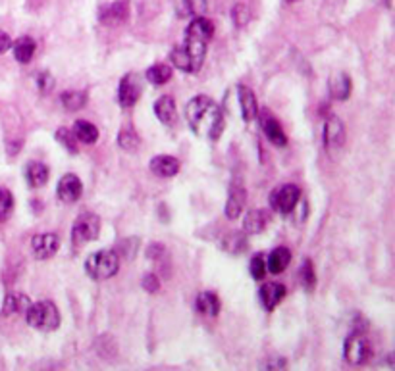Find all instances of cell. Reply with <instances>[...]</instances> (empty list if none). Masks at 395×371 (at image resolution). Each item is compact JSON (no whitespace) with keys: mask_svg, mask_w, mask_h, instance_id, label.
Listing matches in <instances>:
<instances>
[{"mask_svg":"<svg viewBox=\"0 0 395 371\" xmlns=\"http://www.w3.org/2000/svg\"><path fill=\"white\" fill-rule=\"evenodd\" d=\"M31 306V300L21 293H6L4 304H2V316L8 317L14 314H26Z\"/></svg>","mask_w":395,"mask_h":371,"instance_id":"20","label":"cell"},{"mask_svg":"<svg viewBox=\"0 0 395 371\" xmlns=\"http://www.w3.org/2000/svg\"><path fill=\"white\" fill-rule=\"evenodd\" d=\"M261 127H263L264 135H266V139L272 142L274 147H285L287 145V135H285V131L282 129V123L272 118V116H268V114H264L261 116Z\"/></svg>","mask_w":395,"mask_h":371,"instance_id":"13","label":"cell"},{"mask_svg":"<svg viewBox=\"0 0 395 371\" xmlns=\"http://www.w3.org/2000/svg\"><path fill=\"white\" fill-rule=\"evenodd\" d=\"M101 231V218L93 212H83L77 215L76 223L72 227V242L81 246L85 242L94 241Z\"/></svg>","mask_w":395,"mask_h":371,"instance_id":"5","label":"cell"},{"mask_svg":"<svg viewBox=\"0 0 395 371\" xmlns=\"http://www.w3.org/2000/svg\"><path fill=\"white\" fill-rule=\"evenodd\" d=\"M324 147L328 152H338L347 139V133H345V125L343 121L339 120L338 116H330L326 123H324Z\"/></svg>","mask_w":395,"mask_h":371,"instance_id":"8","label":"cell"},{"mask_svg":"<svg viewBox=\"0 0 395 371\" xmlns=\"http://www.w3.org/2000/svg\"><path fill=\"white\" fill-rule=\"evenodd\" d=\"M266 225H268V213L264 210H251L245 215L243 233L245 235H259L266 229Z\"/></svg>","mask_w":395,"mask_h":371,"instance_id":"26","label":"cell"},{"mask_svg":"<svg viewBox=\"0 0 395 371\" xmlns=\"http://www.w3.org/2000/svg\"><path fill=\"white\" fill-rule=\"evenodd\" d=\"M141 287L145 288L147 293H151V295H154V293H159V288H160L159 277H156L154 273H147V275L143 277Z\"/></svg>","mask_w":395,"mask_h":371,"instance_id":"39","label":"cell"},{"mask_svg":"<svg viewBox=\"0 0 395 371\" xmlns=\"http://www.w3.org/2000/svg\"><path fill=\"white\" fill-rule=\"evenodd\" d=\"M166 252V248H164V244H160V242H154V244H151L149 246V251H147V256L151 258V260H159L160 256Z\"/></svg>","mask_w":395,"mask_h":371,"instance_id":"40","label":"cell"},{"mask_svg":"<svg viewBox=\"0 0 395 371\" xmlns=\"http://www.w3.org/2000/svg\"><path fill=\"white\" fill-rule=\"evenodd\" d=\"M370 354H372V348H370V343L365 337V333L361 331H353L345 339V344H343V356H345V362L351 363V365H363L370 360Z\"/></svg>","mask_w":395,"mask_h":371,"instance_id":"7","label":"cell"},{"mask_svg":"<svg viewBox=\"0 0 395 371\" xmlns=\"http://www.w3.org/2000/svg\"><path fill=\"white\" fill-rule=\"evenodd\" d=\"M268 200H270L274 212L287 215L295 210V206L301 202V189L293 183H285V185L274 189L268 196Z\"/></svg>","mask_w":395,"mask_h":371,"instance_id":"6","label":"cell"},{"mask_svg":"<svg viewBox=\"0 0 395 371\" xmlns=\"http://www.w3.org/2000/svg\"><path fill=\"white\" fill-rule=\"evenodd\" d=\"M141 91L143 85L139 77L135 74H128L125 77H122L120 87H118V103L122 108H132L133 104L139 100Z\"/></svg>","mask_w":395,"mask_h":371,"instance_id":"10","label":"cell"},{"mask_svg":"<svg viewBox=\"0 0 395 371\" xmlns=\"http://www.w3.org/2000/svg\"><path fill=\"white\" fill-rule=\"evenodd\" d=\"M60 103L70 112L81 110L87 104V93L85 91H64L60 96Z\"/></svg>","mask_w":395,"mask_h":371,"instance_id":"29","label":"cell"},{"mask_svg":"<svg viewBox=\"0 0 395 371\" xmlns=\"http://www.w3.org/2000/svg\"><path fill=\"white\" fill-rule=\"evenodd\" d=\"M54 139H57L58 142L70 152V154H77V152H79V147H77V139L76 135H74V131L64 129V127H62V129L57 131Z\"/></svg>","mask_w":395,"mask_h":371,"instance_id":"31","label":"cell"},{"mask_svg":"<svg viewBox=\"0 0 395 371\" xmlns=\"http://www.w3.org/2000/svg\"><path fill=\"white\" fill-rule=\"evenodd\" d=\"M58 198L64 202V204H74L77 202L81 195H83V183H81V179L74 173H66V176L62 177L60 181H58Z\"/></svg>","mask_w":395,"mask_h":371,"instance_id":"12","label":"cell"},{"mask_svg":"<svg viewBox=\"0 0 395 371\" xmlns=\"http://www.w3.org/2000/svg\"><path fill=\"white\" fill-rule=\"evenodd\" d=\"M137 244H139V239H128V241L120 242L118 251L122 252L125 258H132L137 254Z\"/></svg>","mask_w":395,"mask_h":371,"instance_id":"38","label":"cell"},{"mask_svg":"<svg viewBox=\"0 0 395 371\" xmlns=\"http://www.w3.org/2000/svg\"><path fill=\"white\" fill-rule=\"evenodd\" d=\"M290 2H297V0H290Z\"/></svg>","mask_w":395,"mask_h":371,"instance_id":"42","label":"cell"},{"mask_svg":"<svg viewBox=\"0 0 395 371\" xmlns=\"http://www.w3.org/2000/svg\"><path fill=\"white\" fill-rule=\"evenodd\" d=\"M185 35L193 39H201V41H205V43H210V39L214 35V25H212V21H208L207 18L195 16L193 21L188 25V29H185Z\"/></svg>","mask_w":395,"mask_h":371,"instance_id":"21","label":"cell"},{"mask_svg":"<svg viewBox=\"0 0 395 371\" xmlns=\"http://www.w3.org/2000/svg\"><path fill=\"white\" fill-rule=\"evenodd\" d=\"M154 116L159 118L160 123L172 127L176 120H178V108L172 96H160L159 100L154 103Z\"/></svg>","mask_w":395,"mask_h":371,"instance_id":"18","label":"cell"},{"mask_svg":"<svg viewBox=\"0 0 395 371\" xmlns=\"http://www.w3.org/2000/svg\"><path fill=\"white\" fill-rule=\"evenodd\" d=\"M35 50H37V43L31 37H19L16 43H12V52L19 64H29L35 56Z\"/></svg>","mask_w":395,"mask_h":371,"instance_id":"24","label":"cell"},{"mask_svg":"<svg viewBox=\"0 0 395 371\" xmlns=\"http://www.w3.org/2000/svg\"><path fill=\"white\" fill-rule=\"evenodd\" d=\"M222 248L230 254H241V252L247 251V235L243 231L230 233L222 241Z\"/></svg>","mask_w":395,"mask_h":371,"instance_id":"28","label":"cell"},{"mask_svg":"<svg viewBox=\"0 0 395 371\" xmlns=\"http://www.w3.org/2000/svg\"><path fill=\"white\" fill-rule=\"evenodd\" d=\"M207 45L205 41L201 39L188 37L183 39V43L178 45L170 52V60L172 64L178 67L179 72H185V74H197L201 70V65L205 62V56H207Z\"/></svg>","mask_w":395,"mask_h":371,"instance_id":"2","label":"cell"},{"mask_svg":"<svg viewBox=\"0 0 395 371\" xmlns=\"http://www.w3.org/2000/svg\"><path fill=\"white\" fill-rule=\"evenodd\" d=\"M239 93V106H241V116L245 121H253L259 116V103H256V96H254L253 89L239 85L237 89Z\"/></svg>","mask_w":395,"mask_h":371,"instance_id":"19","label":"cell"},{"mask_svg":"<svg viewBox=\"0 0 395 371\" xmlns=\"http://www.w3.org/2000/svg\"><path fill=\"white\" fill-rule=\"evenodd\" d=\"M26 321L29 327L43 331V333H50L57 331L60 327V312L54 302L50 300H41V302H31V306L26 312Z\"/></svg>","mask_w":395,"mask_h":371,"instance_id":"3","label":"cell"},{"mask_svg":"<svg viewBox=\"0 0 395 371\" xmlns=\"http://www.w3.org/2000/svg\"><path fill=\"white\" fill-rule=\"evenodd\" d=\"M118 145H120L123 150H135L139 147V137H137L135 131L123 129L122 133L118 135Z\"/></svg>","mask_w":395,"mask_h":371,"instance_id":"34","label":"cell"},{"mask_svg":"<svg viewBox=\"0 0 395 371\" xmlns=\"http://www.w3.org/2000/svg\"><path fill=\"white\" fill-rule=\"evenodd\" d=\"M125 19H128V4L122 0L112 2V4H108L101 10V21L104 25L116 28V25H122Z\"/></svg>","mask_w":395,"mask_h":371,"instance_id":"16","label":"cell"},{"mask_svg":"<svg viewBox=\"0 0 395 371\" xmlns=\"http://www.w3.org/2000/svg\"><path fill=\"white\" fill-rule=\"evenodd\" d=\"M290 262H292V251L287 246H278L266 258V271H270L272 275L283 273L290 266Z\"/></svg>","mask_w":395,"mask_h":371,"instance_id":"17","label":"cell"},{"mask_svg":"<svg viewBox=\"0 0 395 371\" xmlns=\"http://www.w3.org/2000/svg\"><path fill=\"white\" fill-rule=\"evenodd\" d=\"M37 87L41 93L48 94L52 91V87H54V77L48 74V72H41L37 75Z\"/></svg>","mask_w":395,"mask_h":371,"instance_id":"37","label":"cell"},{"mask_svg":"<svg viewBox=\"0 0 395 371\" xmlns=\"http://www.w3.org/2000/svg\"><path fill=\"white\" fill-rule=\"evenodd\" d=\"M249 271H251V277L256 279V281L264 279V275H266L268 271H266V258H264L263 254L253 256V260L249 264Z\"/></svg>","mask_w":395,"mask_h":371,"instance_id":"35","label":"cell"},{"mask_svg":"<svg viewBox=\"0 0 395 371\" xmlns=\"http://www.w3.org/2000/svg\"><path fill=\"white\" fill-rule=\"evenodd\" d=\"M232 18H234L236 28H245V25H247V21H249V18H251L249 8H247L245 4H236V8H234V12H232Z\"/></svg>","mask_w":395,"mask_h":371,"instance_id":"36","label":"cell"},{"mask_svg":"<svg viewBox=\"0 0 395 371\" xmlns=\"http://www.w3.org/2000/svg\"><path fill=\"white\" fill-rule=\"evenodd\" d=\"M245 204H247L245 185L239 179H234L232 185H230V191H227L226 208H224V213H226L227 220H239L245 210Z\"/></svg>","mask_w":395,"mask_h":371,"instance_id":"9","label":"cell"},{"mask_svg":"<svg viewBox=\"0 0 395 371\" xmlns=\"http://www.w3.org/2000/svg\"><path fill=\"white\" fill-rule=\"evenodd\" d=\"M151 171L156 177H164V179H168V177H174L179 173V164L178 158H174V156H166V154H160V156H154L151 160Z\"/></svg>","mask_w":395,"mask_h":371,"instance_id":"15","label":"cell"},{"mask_svg":"<svg viewBox=\"0 0 395 371\" xmlns=\"http://www.w3.org/2000/svg\"><path fill=\"white\" fill-rule=\"evenodd\" d=\"M185 120L189 123V129L201 139H220L222 131L226 127L220 106L208 96H195L193 100H189L185 108Z\"/></svg>","mask_w":395,"mask_h":371,"instance_id":"1","label":"cell"},{"mask_svg":"<svg viewBox=\"0 0 395 371\" xmlns=\"http://www.w3.org/2000/svg\"><path fill=\"white\" fill-rule=\"evenodd\" d=\"M299 279H301V285L307 290H312L314 285H316V273H314V266L312 262L307 258V260L301 264V269H299Z\"/></svg>","mask_w":395,"mask_h":371,"instance_id":"32","label":"cell"},{"mask_svg":"<svg viewBox=\"0 0 395 371\" xmlns=\"http://www.w3.org/2000/svg\"><path fill=\"white\" fill-rule=\"evenodd\" d=\"M172 74H174V72H172V67H170L168 64H156L147 70L145 77H147V81L152 85H164L172 79Z\"/></svg>","mask_w":395,"mask_h":371,"instance_id":"30","label":"cell"},{"mask_svg":"<svg viewBox=\"0 0 395 371\" xmlns=\"http://www.w3.org/2000/svg\"><path fill=\"white\" fill-rule=\"evenodd\" d=\"M31 248L37 260H48L60 248V239L54 233H39L31 239Z\"/></svg>","mask_w":395,"mask_h":371,"instance_id":"11","label":"cell"},{"mask_svg":"<svg viewBox=\"0 0 395 371\" xmlns=\"http://www.w3.org/2000/svg\"><path fill=\"white\" fill-rule=\"evenodd\" d=\"M14 210V196L6 189H0V222H6Z\"/></svg>","mask_w":395,"mask_h":371,"instance_id":"33","label":"cell"},{"mask_svg":"<svg viewBox=\"0 0 395 371\" xmlns=\"http://www.w3.org/2000/svg\"><path fill=\"white\" fill-rule=\"evenodd\" d=\"M48 177H50L48 167L45 164H41V162H29L26 166V181H28L31 189L47 185Z\"/></svg>","mask_w":395,"mask_h":371,"instance_id":"25","label":"cell"},{"mask_svg":"<svg viewBox=\"0 0 395 371\" xmlns=\"http://www.w3.org/2000/svg\"><path fill=\"white\" fill-rule=\"evenodd\" d=\"M220 298L216 297V293H210V290H203L199 293L195 298V308L197 312L205 314V316H218L220 314Z\"/></svg>","mask_w":395,"mask_h":371,"instance_id":"23","label":"cell"},{"mask_svg":"<svg viewBox=\"0 0 395 371\" xmlns=\"http://www.w3.org/2000/svg\"><path fill=\"white\" fill-rule=\"evenodd\" d=\"M10 48H12V39H10L8 33L0 31V54H4Z\"/></svg>","mask_w":395,"mask_h":371,"instance_id":"41","label":"cell"},{"mask_svg":"<svg viewBox=\"0 0 395 371\" xmlns=\"http://www.w3.org/2000/svg\"><path fill=\"white\" fill-rule=\"evenodd\" d=\"M285 295H287V290L282 283H274V281L264 283L259 290V298H261V304L264 306V310H274L285 298Z\"/></svg>","mask_w":395,"mask_h":371,"instance_id":"14","label":"cell"},{"mask_svg":"<svg viewBox=\"0 0 395 371\" xmlns=\"http://www.w3.org/2000/svg\"><path fill=\"white\" fill-rule=\"evenodd\" d=\"M328 89L332 98H336V100H347L349 94H351V89H353V81H351V77H349L347 74L332 75V77H330Z\"/></svg>","mask_w":395,"mask_h":371,"instance_id":"22","label":"cell"},{"mask_svg":"<svg viewBox=\"0 0 395 371\" xmlns=\"http://www.w3.org/2000/svg\"><path fill=\"white\" fill-rule=\"evenodd\" d=\"M74 135L77 142H83V145H94L99 140V129L87 120H77L74 123Z\"/></svg>","mask_w":395,"mask_h":371,"instance_id":"27","label":"cell"},{"mask_svg":"<svg viewBox=\"0 0 395 371\" xmlns=\"http://www.w3.org/2000/svg\"><path fill=\"white\" fill-rule=\"evenodd\" d=\"M120 271V256L114 251H99L85 262V273L93 281L114 277Z\"/></svg>","mask_w":395,"mask_h":371,"instance_id":"4","label":"cell"}]
</instances>
